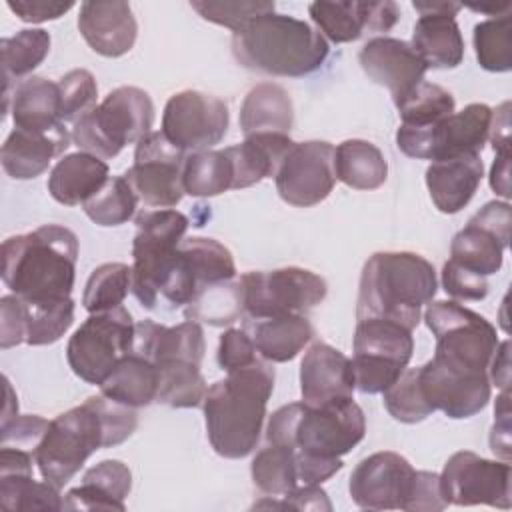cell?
Wrapping results in <instances>:
<instances>
[{
	"label": "cell",
	"mask_w": 512,
	"mask_h": 512,
	"mask_svg": "<svg viewBox=\"0 0 512 512\" xmlns=\"http://www.w3.org/2000/svg\"><path fill=\"white\" fill-rule=\"evenodd\" d=\"M294 124L290 94L272 82L256 84L240 106V128L244 136L274 132L288 134Z\"/></svg>",
	"instance_id": "cell-34"
},
{
	"label": "cell",
	"mask_w": 512,
	"mask_h": 512,
	"mask_svg": "<svg viewBox=\"0 0 512 512\" xmlns=\"http://www.w3.org/2000/svg\"><path fill=\"white\" fill-rule=\"evenodd\" d=\"M326 38L304 20L262 14L232 34V54L248 70L300 78L316 72L328 58Z\"/></svg>",
	"instance_id": "cell-5"
},
{
	"label": "cell",
	"mask_w": 512,
	"mask_h": 512,
	"mask_svg": "<svg viewBox=\"0 0 512 512\" xmlns=\"http://www.w3.org/2000/svg\"><path fill=\"white\" fill-rule=\"evenodd\" d=\"M128 290H132V266L122 262L100 264L86 282L82 306L90 314L118 308L128 296Z\"/></svg>",
	"instance_id": "cell-45"
},
{
	"label": "cell",
	"mask_w": 512,
	"mask_h": 512,
	"mask_svg": "<svg viewBox=\"0 0 512 512\" xmlns=\"http://www.w3.org/2000/svg\"><path fill=\"white\" fill-rule=\"evenodd\" d=\"M132 472L120 460H102L88 468L82 484L64 494L62 510H126Z\"/></svg>",
	"instance_id": "cell-28"
},
{
	"label": "cell",
	"mask_w": 512,
	"mask_h": 512,
	"mask_svg": "<svg viewBox=\"0 0 512 512\" xmlns=\"http://www.w3.org/2000/svg\"><path fill=\"white\" fill-rule=\"evenodd\" d=\"M296 142L288 134L262 132L246 136L242 144L224 148L232 160L234 184L232 190L248 188L264 178L276 176L284 156Z\"/></svg>",
	"instance_id": "cell-29"
},
{
	"label": "cell",
	"mask_w": 512,
	"mask_h": 512,
	"mask_svg": "<svg viewBox=\"0 0 512 512\" xmlns=\"http://www.w3.org/2000/svg\"><path fill=\"white\" fill-rule=\"evenodd\" d=\"M434 266L416 252H376L360 274L356 320L386 318L414 330L436 296Z\"/></svg>",
	"instance_id": "cell-4"
},
{
	"label": "cell",
	"mask_w": 512,
	"mask_h": 512,
	"mask_svg": "<svg viewBox=\"0 0 512 512\" xmlns=\"http://www.w3.org/2000/svg\"><path fill=\"white\" fill-rule=\"evenodd\" d=\"M4 384H6V408H4V414H2V424L10 422L12 418L18 416V402H16V396L12 392V386L8 382V378H4Z\"/></svg>",
	"instance_id": "cell-64"
},
{
	"label": "cell",
	"mask_w": 512,
	"mask_h": 512,
	"mask_svg": "<svg viewBox=\"0 0 512 512\" xmlns=\"http://www.w3.org/2000/svg\"><path fill=\"white\" fill-rule=\"evenodd\" d=\"M282 500H262L256 502L254 508H294V510H332V504L328 500V494L320 488V484H304V486H296L294 490H290L288 494L280 496Z\"/></svg>",
	"instance_id": "cell-56"
},
{
	"label": "cell",
	"mask_w": 512,
	"mask_h": 512,
	"mask_svg": "<svg viewBox=\"0 0 512 512\" xmlns=\"http://www.w3.org/2000/svg\"><path fill=\"white\" fill-rule=\"evenodd\" d=\"M0 276L12 294L30 304L72 298L78 238L60 224H44L28 234L10 236L0 248Z\"/></svg>",
	"instance_id": "cell-2"
},
{
	"label": "cell",
	"mask_w": 512,
	"mask_h": 512,
	"mask_svg": "<svg viewBox=\"0 0 512 512\" xmlns=\"http://www.w3.org/2000/svg\"><path fill=\"white\" fill-rule=\"evenodd\" d=\"M334 172L348 188L376 190L388 178V164L378 146L352 138L334 148Z\"/></svg>",
	"instance_id": "cell-36"
},
{
	"label": "cell",
	"mask_w": 512,
	"mask_h": 512,
	"mask_svg": "<svg viewBox=\"0 0 512 512\" xmlns=\"http://www.w3.org/2000/svg\"><path fill=\"white\" fill-rule=\"evenodd\" d=\"M244 330L250 334L256 352L266 362L294 360L314 336V328L304 314L248 318Z\"/></svg>",
	"instance_id": "cell-30"
},
{
	"label": "cell",
	"mask_w": 512,
	"mask_h": 512,
	"mask_svg": "<svg viewBox=\"0 0 512 512\" xmlns=\"http://www.w3.org/2000/svg\"><path fill=\"white\" fill-rule=\"evenodd\" d=\"M2 74H4V114L10 112L14 80L28 76L50 52V34L42 28H24L14 36L2 38Z\"/></svg>",
	"instance_id": "cell-37"
},
{
	"label": "cell",
	"mask_w": 512,
	"mask_h": 512,
	"mask_svg": "<svg viewBox=\"0 0 512 512\" xmlns=\"http://www.w3.org/2000/svg\"><path fill=\"white\" fill-rule=\"evenodd\" d=\"M488 138L496 154H510V102H502L492 110Z\"/></svg>",
	"instance_id": "cell-60"
},
{
	"label": "cell",
	"mask_w": 512,
	"mask_h": 512,
	"mask_svg": "<svg viewBox=\"0 0 512 512\" xmlns=\"http://www.w3.org/2000/svg\"><path fill=\"white\" fill-rule=\"evenodd\" d=\"M136 324L124 308L90 314L70 336L66 360L72 372L94 386H100L118 360L132 352Z\"/></svg>",
	"instance_id": "cell-10"
},
{
	"label": "cell",
	"mask_w": 512,
	"mask_h": 512,
	"mask_svg": "<svg viewBox=\"0 0 512 512\" xmlns=\"http://www.w3.org/2000/svg\"><path fill=\"white\" fill-rule=\"evenodd\" d=\"M448 504L440 492V476L426 470H416L412 492L406 504L408 512H436L444 510Z\"/></svg>",
	"instance_id": "cell-55"
},
{
	"label": "cell",
	"mask_w": 512,
	"mask_h": 512,
	"mask_svg": "<svg viewBox=\"0 0 512 512\" xmlns=\"http://www.w3.org/2000/svg\"><path fill=\"white\" fill-rule=\"evenodd\" d=\"M78 30L96 54L118 58L132 50L138 24L128 2H82Z\"/></svg>",
	"instance_id": "cell-24"
},
{
	"label": "cell",
	"mask_w": 512,
	"mask_h": 512,
	"mask_svg": "<svg viewBox=\"0 0 512 512\" xmlns=\"http://www.w3.org/2000/svg\"><path fill=\"white\" fill-rule=\"evenodd\" d=\"M472 40L484 70L508 72L512 68V18L508 12L478 22Z\"/></svg>",
	"instance_id": "cell-47"
},
{
	"label": "cell",
	"mask_w": 512,
	"mask_h": 512,
	"mask_svg": "<svg viewBox=\"0 0 512 512\" xmlns=\"http://www.w3.org/2000/svg\"><path fill=\"white\" fill-rule=\"evenodd\" d=\"M188 320H200L210 326H228L244 314L240 282L226 280L204 286L184 310Z\"/></svg>",
	"instance_id": "cell-41"
},
{
	"label": "cell",
	"mask_w": 512,
	"mask_h": 512,
	"mask_svg": "<svg viewBox=\"0 0 512 512\" xmlns=\"http://www.w3.org/2000/svg\"><path fill=\"white\" fill-rule=\"evenodd\" d=\"M72 134L66 126L50 132H32L14 128L2 144V168L14 180H30L48 170L52 158L60 156L70 146Z\"/></svg>",
	"instance_id": "cell-25"
},
{
	"label": "cell",
	"mask_w": 512,
	"mask_h": 512,
	"mask_svg": "<svg viewBox=\"0 0 512 512\" xmlns=\"http://www.w3.org/2000/svg\"><path fill=\"white\" fill-rule=\"evenodd\" d=\"M154 104L142 88L120 86L72 126V142L102 160L152 132Z\"/></svg>",
	"instance_id": "cell-7"
},
{
	"label": "cell",
	"mask_w": 512,
	"mask_h": 512,
	"mask_svg": "<svg viewBox=\"0 0 512 512\" xmlns=\"http://www.w3.org/2000/svg\"><path fill=\"white\" fill-rule=\"evenodd\" d=\"M178 250L186 258L196 278L198 292L204 286L234 280L236 276V264H234L232 252L214 238H202V236L184 238L178 244Z\"/></svg>",
	"instance_id": "cell-39"
},
{
	"label": "cell",
	"mask_w": 512,
	"mask_h": 512,
	"mask_svg": "<svg viewBox=\"0 0 512 512\" xmlns=\"http://www.w3.org/2000/svg\"><path fill=\"white\" fill-rule=\"evenodd\" d=\"M22 300V298H20ZM24 342L30 346L54 344L74 322V300L54 304L24 302Z\"/></svg>",
	"instance_id": "cell-48"
},
{
	"label": "cell",
	"mask_w": 512,
	"mask_h": 512,
	"mask_svg": "<svg viewBox=\"0 0 512 512\" xmlns=\"http://www.w3.org/2000/svg\"><path fill=\"white\" fill-rule=\"evenodd\" d=\"M308 14L318 30L336 44H346L364 34L388 32L400 18V8L390 0L376 2H312Z\"/></svg>",
	"instance_id": "cell-21"
},
{
	"label": "cell",
	"mask_w": 512,
	"mask_h": 512,
	"mask_svg": "<svg viewBox=\"0 0 512 512\" xmlns=\"http://www.w3.org/2000/svg\"><path fill=\"white\" fill-rule=\"evenodd\" d=\"M138 198L124 176H110L106 184L92 194L82 210L98 226H120L126 224L136 212Z\"/></svg>",
	"instance_id": "cell-46"
},
{
	"label": "cell",
	"mask_w": 512,
	"mask_h": 512,
	"mask_svg": "<svg viewBox=\"0 0 512 512\" xmlns=\"http://www.w3.org/2000/svg\"><path fill=\"white\" fill-rule=\"evenodd\" d=\"M48 420L36 414H26V416H16L10 422L2 424V434H0V446H12V448H22L28 452L36 454V448L40 440L44 438V432L48 430Z\"/></svg>",
	"instance_id": "cell-54"
},
{
	"label": "cell",
	"mask_w": 512,
	"mask_h": 512,
	"mask_svg": "<svg viewBox=\"0 0 512 512\" xmlns=\"http://www.w3.org/2000/svg\"><path fill=\"white\" fill-rule=\"evenodd\" d=\"M24 342V304L16 294L0 300V348L8 350Z\"/></svg>",
	"instance_id": "cell-57"
},
{
	"label": "cell",
	"mask_w": 512,
	"mask_h": 512,
	"mask_svg": "<svg viewBox=\"0 0 512 512\" xmlns=\"http://www.w3.org/2000/svg\"><path fill=\"white\" fill-rule=\"evenodd\" d=\"M132 350L148 358L154 366L174 360H186L200 366L206 350L204 330L196 320H186L178 326L142 320L136 324Z\"/></svg>",
	"instance_id": "cell-26"
},
{
	"label": "cell",
	"mask_w": 512,
	"mask_h": 512,
	"mask_svg": "<svg viewBox=\"0 0 512 512\" xmlns=\"http://www.w3.org/2000/svg\"><path fill=\"white\" fill-rule=\"evenodd\" d=\"M382 394L388 414L398 422L416 424L434 412L422 396L418 384V368H406L400 378Z\"/></svg>",
	"instance_id": "cell-49"
},
{
	"label": "cell",
	"mask_w": 512,
	"mask_h": 512,
	"mask_svg": "<svg viewBox=\"0 0 512 512\" xmlns=\"http://www.w3.org/2000/svg\"><path fill=\"white\" fill-rule=\"evenodd\" d=\"M358 62L372 82L390 90L394 104L412 92L428 70L410 42L390 36L368 40L358 54Z\"/></svg>",
	"instance_id": "cell-22"
},
{
	"label": "cell",
	"mask_w": 512,
	"mask_h": 512,
	"mask_svg": "<svg viewBox=\"0 0 512 512\" xmlns=\"http://www.w3.org/2000/svg\"><path fill=\"white\" fill-rule=\"evenodd\" d=\"M412 6L422 14H452L456 16V12L462 8V4L456 2H412Z\"/></svg>",
	"instance_id": "cell-63"
},
{
	"label": "cell",
	"mask_w": 512,
	"mask_h": 512,
	"mask_svg": "<svg viewBox=\"0 0 512 512\" xmlns=\"http://www.w3.org/2000/svg\"><path fill=\"white\" fill-rule=\"evenodd\" d=\"M442 286L454 300L480 302L488 296V280L454 260H448L442 268Z\"/></svg>",
	"instance_id": "cell-52"
},
{
	"label": "cell",
	"mask_w": 512,
	"mask_h": 512,
	"mask_svg": "<svg viewBox=\"0 0 512 512\" xmlns=\"http://www.w3.org/2000/svg\"><path fill=\"white\" fill-rule=\"evenodd\" d=\"M484 176L480 154L434 160L426 168V186L442 214H456L474 198Z\"/></svg>",
	"instance_id": "cell-27"
},
{
	"label": "cell",
	"mask_w": 512,
	"mask_h": 512,
	"mask_svg": "<svg viewBox=\"0 0 512 512\" xmlns=\"http://www.w3.org/2000/svg\"><path fill=\"white\" fill-rule=\"evenodd\" d=\"M218 366L226 372L250 366L258 360L256 346L244 328H228L218 342Z\"/></svg>",
	"instance_id": "cell-53"
},
{
	"label": "cell",
	"mask_w": 512,
	"mask_h": 512,
	"mask_svg": "<svg viewBox=\"0 0 512 512\" xmlns=\"http://www.w3.org/2000/svg\"><path fill=\"white\" fill-rule=\"evenodd\" d=\"M510 226L512 210L508 202L492 200L484 204L452 238L450 260L480 276L496 274L510 242Z\"/></svg>",
	"instance_id": "cell-18"
},
{
	"label": "cell",
	"mask_w": 512,
	"mask_h": 512,
	"mask_svg": "<svg viewBox=\"0 0 512 512\" xmlns=\"http://www.w3.org/2000/svg\"><path fill=\"white\" fill-rule=\"evenodd\" d=\"M410 46L426 68H456L464 58V38L452 14H422Z\"/></svg>",
	"instance_id": "cell-33"
},
{
	"label": "cell",
	"mask_w": 512,
	"mask_h": 512,
	"mask_svg": "<svg viewBox=\"0 0 512 512\" xmlns=\"http://www.w3.org/2000/svg\"><path fill=\"white\" fill-rule=\"evenodd\" d=\"M366 434V418L354 398L322 406L292 402L280 406L268 420V444L290 446L298 456L338 460Z\"/></svg>",
	"instance_id": "cell-6"
},
{
	"label": "cell",
	"mask_w": 512,
	"mask_h": 512,
	"mask_svg": "<svg viewBox=\"0 0 512 512\" xmlns=\"http://www.w3.org/2000/svg\"><path fill=\"white\" fill-rule=\"evenodd\" d=\"M396 108L404 126L424 128L438 124L454 114L456 102L446 88L422 80L412 92L396 102Z\"/></svg>",
	"instance_id": "cell-44"
},
{
	"label": "cell",
	"mask_w": 512,
	"mask_h": 512,
	"mask_svg": "<svg viewBox=\"0 0 512 512\" xmlns=\"http://www.w3.org/2000/svg\"><path fill=\"white\" fill-rule=\"evenodd\" d=\"M246 318H270L304 314L318 306L326 294V280L312 270L286 266L276 270H252L240 276Z\"/></svg>",
	"instance_id": "cell-11"
},
{
	"label": "cell",
	"mask_w": 512,
	"mask_h": 512,
	"mask_svg": "<svg viewBox=\"0 0 512 512\" xmlns=\"http://www.w3.org/2000/svg\"><path fill=\"white\" fill-rule=\"evenodd\" d=\"M440 476V492L446 504L492 506L508 510L512 506V468L504 460H488L470 450L452 454Z\"/></svg>",
	"instance_id": "cell-15"
},
{
	"label": "cell",
	"mask_w": 512,
	"mask_h": 512,
	"mask_svg": "<svg viewBox=\"0 0 512 512\" xmlns=\"http://www.w3.org/2000/svg\"><path fill=\"white\" fill-rule=\"evenodd\" d=\"M158 394L156 402L170 408H196L206 396V380L200 366L186 360L158 364Z\"/></svg>",
	"instance_id": "cell-40"
},
{
	"label": "cell",
	"mask_w": 512,
	"mask_h": 512,
	"mask_svg": "<svg viewBox=\"0 0 512 512\" xmlns=\"http://www.w3.org/2000/svg\"><path fill=\"white\" fill-rule=\"evenodd\" d=\"M274 390V368L266 360L226 372L202 400L210 446L222 458H246L254 452Z\"/></svg>",
	"instance_id": "cell-3"
},
{
	"label": "cell",
	"mask_w": 512,
	"mask_h": 512,
	"mask_svg": "<svg viewBox=\"0 0 512 512\" xmlns=\"http://www.w3.org/2000/svg\"><path fill=\"white\" fill-rule=\"evenodd\" d=\"M356 390L352 360L330 344L316 342L300 362V394L308 406L352 398Z\"/></svg>",
	"instance_id": "cell-23"
},
{
	"label": "cell",
	"mask_w": 512,
	"mask_h": 512,
	"mask_svg": "<svg viewBox=\"0 0 512 512\" xmlns=\"http://www.w3.org/2000/svg\"><path fill=\"white\" fill-rule=\"evenodd\" d=\"M136 426V410L104 394L90 396L80 406L58 414L50 420L36 448V466L42 480L62 488L96 450L122 444Z\"/></svg>",
	"instance_id": "cell-1"
},
{
	"label": "cell",
	"mask_w": 512,
	"mask_h": 512,
	"mask_svg": "<svg viewBox=\"0 0 512 512\" xmlns=\"http://www.w3.org/2000/svg\"><path fill=\"white\" fill-rule=\"evenodd\" d=\"M108 174V164L94 154L82 150L66 154L48 176V192L64 206L84 204L106 184Z\"/></svg>",
	"instance_id": "cell-31"
},
{
	"label": "cell",
	"mask_w": 512,
	"mask_h": 512,
	"mask_svg": "<svg viewBox=\"0 0 512 512\" xmlns=\"http://www.w3.org/2000/svg\"><path fill=\"white\" fill-rule=\"evenodd\" d=\"M228 122L224 100L200 90H182L168 98L160 132L176 148L192 154L212 150L226 136Z\"/></svg>",
	"instance_id": "cell-16"
},
{
	"label": "cell",
	"mask_w": 512,
	"mask_h": 512,
	"mask_svg": "<svg viewBox=\"0 0 512 512\" xmlns=\"http://www.w3.org/2000/svg\"><path fill=\"white\" fill-rule=\"evenodd\" d=\"M186 152L176 148L162 132H150L136 142L134 164L122 174L138 202L148 208H174L182 196V168Z\"/></svg>",
	"instance_id": "cell-14"
},
{
	"label": "cell",
	"mask_w": 512,
	"mask_h": 512,
	"mask_svg": "<svg viewBox=\"0 0 512 512\" xmlns=\"http://www.w3.org/2000/svg\"><path fill=\"white\" fill-rule=\"evenodd\" d=\"M232 184L234 168L226 150H202L186 156L182 168L184 194L210 198L232 190Z\"/></svg>",
	"instance_id": "cell-38"
},
{
	"label": "cell",
	"mask_w": 512,
	"mask_h": 512,
	"mask_svg": "<svg viewBox=\"0 0 512 512\" xmlns=\"http://www.w3.org/2000/svg\"><path fill=\"white\" fill-rule=\"evenodd\" d=\"M192 10H196L204 20L230 28L232 32L242 30L248 22L262 14L274 12V2L268 0H232V2H212V0H192Z\"/></svg>",
	"instance_id": "cell-51"
},
{
	"label": "cell",
	"mask_w": 512,
	"mask_h": 512,
	"mask_svg": "<svg viewBox=\"0 0 512 512\" xmlns=\"http://www.w3.org/2000/svg\"><path fill=\"white\" fill-rule=\"evenodd\" d=\"M492 108L480 102L450 114L438 124L412 128L400 124L396 146L416 160H446L464 154H480L490 132Z\"/></svg>",
	"instance_id": "cell-13"
},
{
	"label": "cell",
	"mask_w": 512,
	"mask_h": 512,
	"mask_svg": "<svg viewBox=\"0 0 512 512\" xmlns=\"http://www.w3.org/2000/svg\"><path fill=\"white\" fill-rule=\"evenodd\" d=\"M60 90V120L66 122H78L82 116L92 112L98 104V84L92 76V72L84 68H76L66 72L58 80Z\"/></svg>",
	"instance_id": "cell-50"
},
{
	"label": "cell",
	"mask_w": 512,
	"mask_h": 512,
	"mask_svg": "<svg viewBox=\"0 0 512 512\" xmlns=\"http://www.w3.org/2000/svg\"><path fill=\"white\" fill-rule=\"evenodd\" d=\"M14 128L50 132L62 126L58 82L42 76H28L16 84L10 98Z\"/></svg>",
	"instance_id": "cell-32"
},
{
	"label": "cell",
	"mask_w": 512,
	"mask_h": 512,
	"mask_svg": "<svg viewBox=\"0 0 512 512\" xmlns=\"http://www.w3.org/2000/svg\"><path fill=\"white\" fill-rule=\"evenodd\" d=\"M488 378L498 388L506 390L510 384V340H504L498 344L490 366H488Z\"/></svg>",
	"instance_id": "cell-61"
},
{
	"label": "cell",
	"mask_w": 512,
	"mask_h": 512,
	"mask_svg": "<svg viewBox=\"0 0 512 512\" xmlns=\"http://www.w3.org/2000/svg\"><path fill=\"white\" fill-rule=\"evenodd\" d=\"M188 218L174 210H144L136 216V236L132 242V292L136 300L154 310L160 298V276L174 256L188 230Z\"/></svg>",
	"instance_id": "cell-12"
},
{
	"label": "cell",
	"mask_w": 512,
	"mask_h": 512,
	"mask_svg": "<svg viewBox=\"0 0 512 512\" xmlns=\"http://www.w3.org/2000/svg\"><path fill=\"white\" fill-rule=\"evenodd\" d=\"M354 384L364 394H378L392 386L406 370L412 352V330L386 318H362L354 330Z\"/></svg>",
	"instance_id": "cell-9"
},
{
	"label": "cell",
	"mask_w": 512,
	"mask_h": 512,
	"mask_svg": "<svg viewBox=\"0 0 512 512\" xmlns=\"http://www.w3.org/2000/svg\"><path fill=\"white\" fill-rule=\"evenodd\" d=\"M416 470L390 450L362 458L350 474L352 502L362 510H406Z\"/></svg>",
	"instance_id": "cell-19"
},
{
	"label": "cell",
	"mask_w": 512,
	"mask_h": 512,
	"mask_svg": "<svg viewBox=\"0 0 512 512\" xmlns=\"http://www.w3.org/2000/svg\"><path fill=\"white\" fill-rule=\"evenodd\" d=\"M100 392L124 406L142 408L156 402L158 394V368L138 352H130L118 360Z\"/></svg>",
	"instance_id": "cell-35"
},
{
	"label": "cell",
	"mask_w": 512,
	"mask_h": 512,
	"mask_svg": "<svg viewBox=\"0 0 512 512\" xmlns=\"http://www.w3.org/2000/svg\"><path fill=\"white\" fill-rule=\"evenodd\" d=\"M424 322L436 338L434 360L462 372H488L498 348L496 328L456 300L430 302Z\"/></svg>",
	"instance_id": "cell-8"
},
{
	"label": "cell",
	"mask_w": 512,
	"mask_h": 512,
	"mask_svg": "<svg viewBox=\"0 0 512 512\" xmlns=\"http://www.w3.org/2000/svg\"><path fill=\"white\" fill-rule=\"evenodd\" d=\"M490 188L498 196L510 198V154H496L490 170Z\"/></svg>",
	"instance_id": "cell-62"
},
{
	"label": "cell",
	"mask_w": 512,
	"mask_h": 512,
	"mask_svg": "<svg viewBox=\"0 0 512 512\" xmlns=\"http://www.w3.org/2000/svg\"><path fill=\"white\" fill-rule=\"evenodd\" d=\"M250 474L262 494L272 498L288 494L298 486L294 450L282 444H268L254 456Z\"/></svg>",
	"instance_id": "cell-42"
},
{
	"label": "cell",
	"mask_w": 512,
	"mask_h": 512,
	"mask_svg": "<svg viewBox=\"0 0 512 512\" xmlns=\"http://www.w3.org/2000/svg\"><path fill=\"white\" fill-rule=\"evenodd\" d=\"M64 500L60 488L50 482H38L32 474H4L0 476V506L6 512L32 510H62Z\"/></svg>",
	"instance_id": "cell-43"
},
{
	"label": "cell",
	"mask_w": 512,
	"mask_h": 512,
	"mask_svg": "<svg viewBox=\"0 0 512 512\" xmlns=\"http://www.w3.org/2000/svg\"><path fill=\"white\" fill-rule=\"evenodd\" d=\"M418 384L428 406L454 420L484 410L492 390L488 372H462L434 358L418 366Z\"/></svg>",
	"instance_id": "cell-20"
},
{
	"label": "cell",
	"mask_w": 512,
	"mask_h": 512,
	"mask_svg": "<svg viewBox=\"0 0 512 512\" xmlns=\"http://www.w3.org/2000/svg\"><path fill=\"white\" fill-rule=\"evenodd\" d=\"M494 416L496 420L490 432V448L500 460L510 462V392L508 388L502 390V394L496 398Z\"/></svg>",
	"instance_id": "cell-59"
},
{
	"label": "cell",
	"mask_w": 512,
	"mask_h": 512,
	"mask_svg": "<svg viewBox=\"0 0 512 512\" xmlns=\"http://www.w3.org/2000/svg\"><path fill=\"white\" fill-rule=\"evenodd\" d=\"M280 198L296 208H310L328 198L336 184L334 146L324 140L296 142L276 176Z\"/></svg>",
	"instance_id": "cell-17"
},
{
	"label": "cell",
	"mask_w": 512,
	"mask_h": 512,
	"mask_svg": "<svg viewBox=\"0 0 512 512\" xmlns=\"http://www.w3.org/2000/svg\"><path fill=\"white\" fill-rule=\"evenodd\" d=\"M6 4L22 22H32V24L56 20L74 6V2H58V0H8Z\"/></svg>",
	"instance_id": "cell-58"
}]
</instances>
